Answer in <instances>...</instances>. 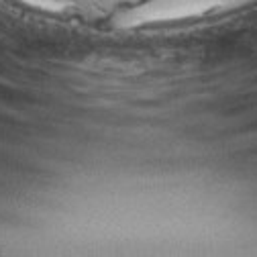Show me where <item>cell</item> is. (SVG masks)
<instances>
[{
	"label": "cell",
	"instance_id": "6da1fadb",
	"mask_svg": "<svg viewBox=\"0 0 257 257\" xmlns=\"http://www.w3.org/2000/svg\"><path fill=\"white\" fill-rule=\"evenodd\" d=\"M224 0H143L126 11V21H153L180 15H194L222 5Z\"/></svg>",
	"mask_w": 257,
	"mask_h": 257
}]
</instances>
